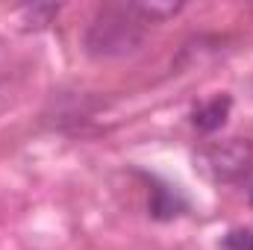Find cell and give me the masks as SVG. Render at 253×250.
<instances>
[{"instance_id":"4","label":"cell","mask_w":253,"mask_h":250,"mask_svg":"<svg viewBox=\"0 0 253 250\" xmlns=\"http://www.w3.org/2000/svg\"><path fill=\"white\" fill-rule=\"evenodd\" d=\"M230 109H233V97L230 94H215V97L203 100L191 112V124L197 126L200 132H215V129H221V126L227 124Z\"/></svg>"},{"instance_id":"3","label":"cell","mask_w":253,"mask_h":250,"mask_svg":"<svg viewBox=\"0 0 253 250\" xmlns=\"http://www.w3.org/2000/svg\"><path fill=\"white\" fill-rule=\"evenodd\" d=\"M189 209V200L177 191L174 186H165L159 180L150 183V215L156 221H171Z\"/></svg>"},{"instance_id":"2","label":"cell","mask_w":253,"mask_h":250,"mask_svg":"<svg viewBox=\"0 0 253 250\" xmlns=\"http://www.w3.org/2000/svg\"><path fill=\"white\" fill-rule=\"evenodd\" d=\"M253 168V144L248 138L209 141L194 153V171L209 183H236Z\"/></svg>"},{"instance_id":"5","label":"cell","mask_w":253,"mask_h":250,"mask_svg":"<svg viewBox=\"0 0 253 250\" xmlns=\"http://www.w3.org/2000/svg\"><path fill=\"white\" fill-rule=\"evenodd\" d=\"M132 9L144 24H159V21L174 18L183 9V3H132Z\"/></svg>"},{"instance_id":"7","label":"cell","mask_w":253,"mask_h":250,"mask_svg":"<svg viewBox=\"0 0 253 250\" xmlns=\"http://www.w3.org/2000/svg\"><path fill=\"white\" fill-rule=\"evenodd\" d=\"M221 250H253V227H236L221 239Z\"/></svg>"},{"instance_id":"6","label":"cell","mask_w":253,"mask_h":250,"mask_svg":"<svg viewBox=\"0 0 253 250\" xmlns=\"http://www.w3.org/2000/svg\"><path fill=\"white\" fill-rule=\"evenodd\" d=\"M21 15H24L27 24H33V27H47V24L53 21V15H59V6H53V3H39V6L21 9Z\"/></svg>"},{"instance_id":"1","label":"cell","mask_w":253,"mask_h":250,"mask_svg":"<svg viewBox=\"0 0 253 250\" xmlns=\"http://www.w3.org/2000/svg\"><path fill=\"white\" fill-rule=\"evenodd\" d=\"M141 42H144V21L135 15L132 3L103 6L83 36L85 53L94 59L129 56L141 47Z\"/></svg>"}]
</instances>
